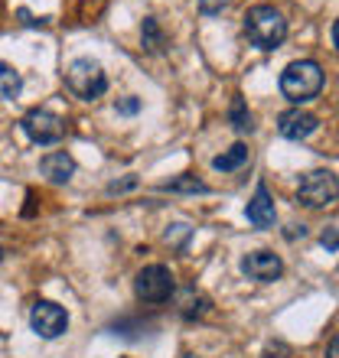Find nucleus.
Here are the masks:
<instances>
[{
	"instance_id": "nucleus-20",
	"label": "nucleus",
	"mask_w": 339,
	"mask_h": 358,
	"mask_svg": "<svg viewBox=\"0 0 339 358\" xmlns=\"http://www.w3.org/2000/svg\"><path fill=\"white\" fill-rule=\"evenodd\" d=\"M189 235V228L186 225H173V231H167V241H173V245H183Z\"/></svg>"
},
{
	"instance_id": "nucleus-23",
	"label": "nucleus",
	"mask_w": 339,
	"mask_h": 358,
	"mask_svg": "<svg viewBox=\"0 0 339 358\" xmlns=\"http://www.w3.org/2000/svg\"><path fill=\"white\" fill-rule=\"evenodd\" d=\"M336 352H339V342L333 339V342H330V358H336Z\"/></svg>"
},
{
	"instance_id": "nucleus-10",
	"label": "nucleus",
	"mask_w": 339,
	"mask_h": 358,
	"mask_svg": "<svg viewBox=\"0 0 339 358\" xmlns=\"http://www.w3.org/2000/svg\"><path fill=\"white\" fill-rule=\"evenodd\" d=\"M245 215L254 228H274V222H277V208H274V199H271V192H268V186L254 189L251 202L245 206Z\"/></svg>"
},
{
	"instance_id": "nucleus-6",
	"label": "nucleus",
	"mask_w": 339,
	"mask_h": 358,
	"mask_svg": "<svg viewBox=\"0 0 339 358\" xmlns=\"http://www.w3.org/2000/svg\"><path fill=\"white\" fill-rule=\"evenodd\" d=\"M173 290H177L173 273L163 264H147L134 277V293H137V300H144V303H167L170 296H173Z\"/></svg>"
},
{
	"instance_id": "nucleus-9",
	"label": "nucleus",
	"mask_w": 339,
	"mask_h": 358,
	"mask_svg": "<svg viewBox=\"0 0 339 358\" xmlns=\"http://www.w3.org/2000/svg\"><path fill=\"white\" fill-rule=\"evenodd\" d=\"M317 127H320V117L310 111H300V108H291L277 117V134L287 141H307Z\"/></svg>"
},
{
	"instance_id": "nucleus-19",
	"label": "nucleus",
	"mask_w": 339,
	"mask_h": 358,
	"mask_svg": "<svg viewBox=\"0 0 339 358\" xmlns=\"http://www.w3.org/2000/svg\"><path fill=\"white\" fill-rule=\"evenodd\" d=\"M323 248H326V251H330V255H336V225H330L326 228V231H323Z\"/></svg>"
},
{
	"instance_id": "nucleus-7",
	"label": "nucleus",
	"mask_w": 339,
	"mask_h": 358,
	"mask_svg": "<svg viewBox=\"0 0 339 358\" xmlns=\"http://www.w3.org/2000/svg\"><path fill=\"white\" fill-rule=\"evenodd\" d=\"M29 326L39 339H59L69 329V313L53 300H36L29 310Z\"/></svg>"
},
{
	"instance_id": "nucleus-14",
	"label": "nucleus",
	"mask_w": 339,
	"mask_h": 358,
	"mask_svg": "<svg viewBox=\"0 0 339 358\" xmlns=\"http://www.w3.org/2000/svg\"><path fill=\"white\" fill-rule=\"evenodd\" d=\"M23 92V78L10 62H0V101H13Z\"/></svg>"
},
{
	"instance_id": "nucleus-11",
	"label": "nucleus",
	"mask_w": 339,
	"mask_h": 358,
	"mask_svg": "<svg viewBox=\"0 0 339 358\" xmlns=\"http://www.w3.org/2000/svg\"><path fill=\"white\" fill-rule=\"evenodd\" d=\"M39 173H43L49 182L62 186V182H69L72 173H76V160H72L66 150H53V153H46V157L39 160Z\"/></svg>"
},
{
	"instance_id": "nucleus-18",
	"label": "nucleus",
	"mask_w": 339,
	"mask_h": 358,
	"mask_svg": "<svg viewBox=\"0 0 339 358\" xmlns=\"http://www.w3.org/2000/svg\"><path fill=\"white\" fill-rule=\"evenodd\" d=\"M141 111V98H124V101H118V114H137Z\"/></svg>"
},
{
	"instance_id": "nucleus-1",
	"label": "nucleus",
	"mask_w": 339,
	"mask_h": 358,
	"mask_svg": "<svg viewBox=\"0 0 339 358\" xmlns=\"http://www.w3.org/2000/svg\"><path fill=\"white\" fill-rule=\"evenodd\" d=\"M326 85V76H323V66L313 62V59H297L281 72V94L293 104L313 101L317 94Z\"/></svg>"
},
{
	"instance_id": "nucleus-3",
	"label": "nucleus",
	"mask_w": 339,
	"mask_h": 358,
	"mask_svg": "<svg viewBox=\"0 0 339 358\" xmlns=\"http://www.w3.org/2000/svg\"><path fill=\"white\" fill-rule=\"evenodd\" d=\"M66 88L82 101H98L108 92V76H104L102 62L95 59H76L66 69Z\"/></svg>"
},
{
	"instance_id": "nucleus-12",
	"label": "nucleus",
	"mask_w": 339,
	"mask_h": 358,
	"mask_svg": "<svg viewBox=\"0 0 339 358\" xmlns=\"http://www.w3.org/2000/svg\"><path fill=\"white\" fill-rule=\"evenodd\" d=\"M248 163V147L245 143H232L226 153H219L216 160H212V166H216L219 173H235V170H242Z\"/></svg>"
},
{
	"instance_id": "nucleus-8",
	"label": "nucleus",
	"mask_w": 339,
	"mask_h": 358,
	"mask_svg": "<svg viewBox=\"0 0 339 358\" xmlns=\"http://www.w3.org/2000/svg\"><path fill=\"white\" fill-rule=\"evenodd\" d=\"M242 273H245L248 280L271 283L284 273V261L274 251H251V255L242 257Z\"/></svg>"
},
{
	"instance_id": "nucleus-25",
	"label": "nucleus",
	"mask_w": 339,
	"mask_h": 358,
	"mask_svg": "<svg viewBox=\"0 0 339 358\" xmlns=\"http://www.w3.org/2000/svg\"><path fill=\"white\" fill-rule=\"evenodd\" d=\"M189 358H193V355H189Z\"/></svg>"
},
{
	"instance_id": "nucleus-2",
	"label": "nucleus",
	"mask_w": 339,
	"mask_h": 358,
	"mask_svg": "<svg viewBox=\"0 0 339 358\" xmlns=\"http://www.w3.org/2000/svg\"><path fill=\"white\" fill-rule=\"evenodd\" d=\"M245 36L261 52H274L287 39V20L281 17V10L258 3V7H251L245 13Z\"/></svg>"
},
{
	"instance_id": "nucleus-24",
	"label": "nucleus",
	"mask_w": 339,
	"mask_h": 358,
	"mask_svg": "<svg viewBox=\"0 0 339 358\" xmlns=\"http://www.w3.org/2000/svg\"><path fill=\"white\" fill-rule=\"evenodd\" d=\"M0 261H4V248H0Z\"/></svg>"
},
{
	"instance_id": "nucleus-22",
	"label": "nucleus",
	"mask_w": 339,
	"mask_h": 358,
	"mask_svg": "<svg viewBox=\"0 0 339 358\" xmlns=\"http://www.w3.org/2000/svg\"><path fill=\"white\" fill-rule=\"evenodd\" d=\"M297 235H307V228H303V225H291V231H287V238H297Z\"/></svg>"
},
{
	"instance_id": "nucleus-5",
	"label": "nucleus",
	"mask_w": 339,
	"mask_h": 358,
	"mask_svg": "<svg viewBox=\"0 0 339 358\" xmlns=\"http://www.w3.org/2000/svg\"><path fill=\"white\" fill-rule=\"evenodd\" d=\"M20 127H23V134H27L33 143H39V147L59 143L66 137V121H62L56 111H49V108H33V111H27L23 121H20Z\"/></svg>"
},
{
	"instance_id": "nucleus-16",
	"label": "nucleus",
	"mask_w": 339,
	"mask_h": 358,
	"mask_svg": "<svg viewBox=\"0 0 339 358\" xmlns=\"http://www.w3.org/2000/svg\"><path fill=\"white\" fill-rule=\"evenodd\" d=\"M163 189H167V192H193V196H196V192H202V196H206V192H209L206 182H202V179H196L193 173H183V176L173 179V182H167Z\"/></svg>"
},
{
	"instance_id": "nucleus-21",
	"label": "nucleus",
	"mask_w": 339,
	"mask_h": 358,
	"mask_svg": "<svg viewBox=\"0 0 339 358\" xmlns=\"http://www.w3.org/2000/svg\"><path fill=\"white\" fill-rule=\"evenodd\" d=\"M137 186V179H124V182H111V186H108V192H124V189H134Z\"/></svg>"
},
{
	"instance_id": "nucleus-17",
	"label": "nucleus",
	"mask_w": 339,
	"mask_h": 358,
	"mask_svg": "<svg viewBox=\"0 0 339 358\" xmlns=\"http://www.w3.org/2000/svg\"><path fill=\"white\" fill-rule=\"evenodd\" d=\"M226 7H228V0H199V10H202L206 17H216V13H222Z\"/></svg>"
},
{
	"instance_id": "nucleus-15",
	"label": "nucleus",
	"mask_w": 339,
	"mask_h": 358,
	"mask_svg": "<svg viewBox=\"0 0 339 358\" xmlns=\"http://www.w3.org/2000/svg\"><path fill=\"white\" fill-rule=\"evenodd\" d=\"M141 39H144V46L151 49V52H160L163 46H167V36L160 33V23L153 17L144 20V27H141Z\"/></svg>"
},
{
	"instance_id": "nucleus-4",
	"label": "nucleus",
	"mask_w": 339,
	"mask_h": 358,
	"mask_svg": "<svg viewBox=\"0 0 339 358\" xmlns=\"http://www.w3.org/2000/svg\"><path fill=\"white\" fill-rule=\"evenodd\" d=\"M339 196V182L333 170H313L300 179L297 186V202L307 208H326L333 206Z\"/></svg>"
},
{
	"instance_id": "nucleus-13",
	"label": "nucleus",
	"mask_w": 339,
	"mask_h": 358,
	"mask_svg": "<svg viewBox=\"0 0 339 358\" xmlns=\"http://www.w3.org/2000/svg\"><path fill=\"white\" fill-rule=\"evenodd\" d=\"M228 124L235 127L238 134H251L254 131V117H251V111H248V104H245V98H232V104H228Z\"/></svg>"
}]
</instances>
